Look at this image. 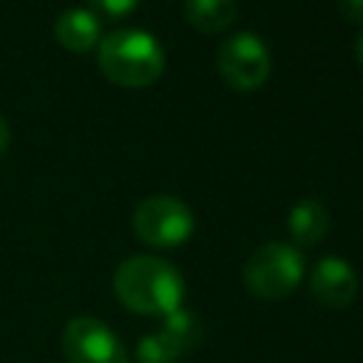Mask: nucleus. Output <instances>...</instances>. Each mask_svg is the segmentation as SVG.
<instances>
[{"mask_svg":"<svg viewBox=\"0 0 363 363\" xmlns=\"http://www.w3.org/2000/svg\"><path fill=\"white\" fill-rule=\"evenodd\" d=\"M182 9L187 23L199 31H224L238 14L233 0H184Z\"/></svg>","mask_w":363,"mask_h":363,"instance_id":"nucleus-10","label":"nucleus"},{"mask_svg":"<svg viewBox=\"0 0 363 363\" xmlns=\"http://www.w3.org/2000/svg\"><path fill=\"white\" fill-rule=\"evenodd\" d=\"M113 292L125 309L164 318L182 306L184 278L170 261L159 255H130L113 272Z\"/></svg>","mask_w":363,"mask_h":363,"instance_id":"nucleus-1","label":"nucleus"},{"mask_svg":"<svg viewBox=\"0 0 363 363\" xmlns=\"http://www.w3.org/2000/svg\"><path fill=\"white\" fill-rule=\"evenodd\" d=\"M196 230V216L179 196L153 193L133 207V233L159 250L184 244Z\"/></svg>","mask_w":363,"mask_h":363,"instance_id":"nucleus-4","label":"nucleus"},{"mask_svg":"<svg viewBox=\"0 0 363 363\" xmlns=\"http://www.w3.org/2000/svg\"><path fill=\"white\" fill-rule=\"evenodd\" d=\"M91 6L108 17H125L139 6V0H91Z\"/></svg>","mask_w":363,"mask_h":363,"instance_id":"nucleus-13","label":"nucleus"},{"mask_svg":"<svg viewBox=\"0 0 363 363\" xmlns=\"http://www.w3.org/2000/svg\"><path fill=\"white\" fill-rule=\"evenodd\" d=\"M184 352L159 329V332H150L139 340V349H136V357L139 363H176Z\"/></svg>","mask_w":363,"mask_h":363,"instance_id":"nucleus-12","label":"nucleus"},{"mask_svg":"<svg viewBox=\"0 0 363 363\" xmlns=\"http://www.w3.org/2000/svg\"><path fill=\"white\" fill-rule=\"evenodd\" d=\"M54 37L60 40V45H65L68 51H88L102 40V28H99V14L82 6L65 9L57 20H54Z\"/></svg>","mask_w":363,"mask_h":363,"instance_id":"nucleus-8","label":"nucleus"},{"mask_svg":"<svg viewBox=\"0 0 363 363\" xmlns=\"http://www.w3.org/2000/svg\"><path fill=\"white\" fill-rule=\"evenodd\" d=\"M102 74L122 88H145L164 71V48L145 28H113L96 43Z\"/></svg>","mask_w":363,"mask_h":363,"instance_id":"nucleus-2","label":"nucleus"},{"mask_svg":"<svg viewBox=\"0 0 363 363\" xmlns=\"http://www.w3.org/2000/svg\"><path fill=\"white\" fill-rule=\"evenodd\" d=\"M9 142H11V130H9V122H6L3 113H0V156L9 150Z\"/></svg>","mask_w":363,"mask_h":363,"instance_id":"nucleus-15","label":"nucleus"},{"mask_svg":"<svg viewBox=\"0 0 363 363\" xmlns=\"http://www.w3.org/2000/svg\"><path fill=\"white\" fill-rule=\"evenodd\" d=\"M216 65L221 79L235 91H255L267 82L272 71V57L267 43L255 31H235L230 34L216 54Z\"/></svg>","mask_w":363,"mask_h":363,"instance_id":"nucleus-5","label":"nucleus"},{"mask_svg":"<svg viewBox=\"0 0 363 363\" xmlns=\"http://www.w3.org/2000/svg\"><path fill=\"white\" fill-rule=\"evenodd\" d=\"M360 281L346 258L323 255L309 272V292L326 309H346L357 298Z\"/></svg>","mask_w":363,"mask_h":363,"instance_id":"nucleus-7","label":"nucleus"},{"mask_svg":"<svg viewBox=\"0 0 363 363\" xmlns=\"http://www.w3.org/2000/svg\"><path fill=\"white\" fill-rule=\"evenodd\" d=\"M303 278V255L295 244L267 241L244 264V286L261 301L286 298Z\"/></svg>","mask_w":363,"mask_h":363,"instance_id":"nucleus-3","label":"nucleus"},{"mask_svg":"<svg viewBox=\"0 0 363 363\" xmlns=\"http://www.w3.org/2000/svg\"><path fill=\"white\" fill-rule=\"evenodd\" d=\"M60 349L68 363H130L116 332L91 315H77L62 326Z\"/></svg>","mask_w":363,"mask_h":363,"instance_id":"nucleus-6","label":"nucleus"},{"mask_svg":"<svg viewBox=\"0 0 363 363\" xmlns=\"http://www.w3.org/2000/svg\"><path fill=\"white\" fill-rule=\"evenodd\" d=\"M286 230L295 244H318L329 230V210L320 199H301L286 213Z\"/></svg>","mask_w":363,"mask_h":363,"instance_id":"nucleus-9","label":"nucleus"},{"mask_svg":"<svg viewBox=\"0 0 363 363\" xmlns=\"http://www.w3.org/2000/svg\"><path fill=\"white\" fill-rule=\"evenodd\" d=\"M354 54H357V62H360V68H363V28H360V34H357V40H354Z\"/></svg>","mask_w":363,"mask_h":363,"instance_id":"nucleus-16","label":"nucleus"},{"mask_svg":"<svg viewBox=\"0 0 363 363\" xmlns=\"http://www.w3.org/2000/svg\"><path fill=\"white\" fill-rule=\"evenodd\" d=\"M162 332L187 354L190 349H196L199 346V340H201V326H199V320H196V315L193 312H187V309H176V312H170V315H164V323H162Z\"/></svg>","mask_w":363,"mask_h":363,"instance_id":"nucleus-11","label":"nucleus"},{"mask_svg":"<svg viewBox=\"0 0 363 363\" xmlns=\"http://www.w3.org/2000/svg\"><path fill=\"white\" fill-rule=\"evenodd\" d=\"M337 6H340V11H343L346 20L363 26V0H337Z\"/></svg>","mask_w":363,"mask_h":363,"instance_id":"nucleus-14","label":"nucleus"}]
</instances>
